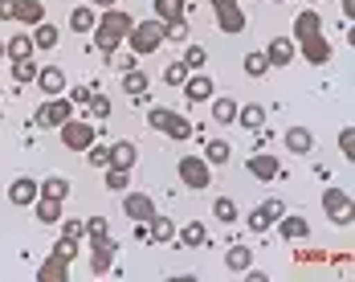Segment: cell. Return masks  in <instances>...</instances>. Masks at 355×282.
<instances>
[{"label": "cell", "mask_w": 355, "mask_h": 282, "mask_svg": "<svg viewBox=\"0 0 355 282\" xmlns=\"http://www.w3.org/2000/svg\"><path fill=\"white\" fill-rule=\"evenodd\" d=\"M131 25H135V17H131V13H123L119 4H114V8H107V13L94 21V29H90V33H94V45H98L103 53H114V49L127 41Z\"/></svg>", "instance_id": "obj_1"}, {"label": "cell", "mask_w": 355, "mask_h": 282, "mask_svg": "<svg viewBox=\"0 0 355 282\" xmlns=\"http://www.w3.org/2000/svg\"><path fill=\"white\" fill-rule=\"evenodd\" d=\"M127 41H131V53H139V58L155 53L164 45V21H135Z\"/></svg>", "instance_id": "obj_2"}, {"label": "cell", "mask_w": 355, "mask_h": 282, "mask_svg": "<svg viewBox=\"0 0 355 282\" xmlns=\"http://www.w3.org/2000/svg\"><path fill=\"white\" fill-rule=\"evenodd\" d=\"M70 115H73V103L66 99V94H53V99H45V103L37 106L33 123L41 127V131H53V127H62Z\"/></svg>", "instance_id": "obj_3"}, {"label": "cell", "mask_w": 355, "mask_h": 282, "mask_svg": "<svg viewBox=\"0 0 355 282\" xmlns=\"http://www.w3.org/2000/svg\"><path fill=\"white\" fill-rule=\"evenodd\" d=\"M176 172H180V180H184L192 192H200V188L213 184V164H209L205 156H184V160L176 164Z\"/></svg>", "instance_id": "obj_4"}, {"label": "cell", "mask_w": 355, "mask_h": 282, "mask_svg": "<svg viewBox=\"0 0 355 282\" xmlns=\"http://www.w3.org/2000/svg\"><path fill=\"white\" fill-rule=\"evenodd\" d=\"M58 135H62V143H66L70 151H86L90 143L98 140L94 123H90V119H73V115L66 119V123H62V127H58Z\"/></svg>", "instance_id": "obj_5"}, {"label": "cell", "mask_w": 355, "mask_h": 282, "mask_svg": "<svg viewBox=\"0 0 355 282\" xmlns=\"http://www.w3.org/2000/svg\"><path fill=\"white\" fill-rule=\"evenodd\" d=\"M213 4V13H216V25L225 29V33H245V13H241V4L237 0H209Z\"/></svg>", "instance_id": "obj_6"}, {"label": "cell", "mask_w": 355, "mask_h": 282, "mask_svg": "<svg viewBox=\"0 0 355 282\" xmlns=\"http://www.w3.org/2000/svg\"><path fill=\"white\" fill-rule=\"evenodd\" d=\"M114 258H119V242L114 238H98V242H90V274H110V266H114Z\"/></svg>", "instance_id": "obj_7"}, {"label": "cell", "mask_w": 355, "mask_h": 282, "mask_svg": "<svg viewBox=\"0 0 355 282\" xmlns=\"http://www.w3.org/2000/svg\"><path fill=\"white\" fill-rule=\"evenodd\" d=\"M245 172L253 180H261V184H274L278 172H282V164H278V156H274V151H257V156H249Z\"/></svg>", "instance_id": "obj_8"}, {"label": "cell", "mask_w": 355, "mask_h": 282, "mask_svg": "<svg viewBox=\"0 0 355 282\" xmlns=\"http://www.w3.org/2000/svg\"><path fill=\"white\" fill-rule=\"evenodd\" d=\"M180 90H184V99H188V103H209V99L216 94V82L209 78V74L192 70L188 78H184V86H180Z\"/></svg>", "instance_id": "obj_9"}, {"label": "cell", "mask_w": 355, "mask_h": 282, "mask_svg": "<svg viewBox=\"0 0 355 282\" xmlns=\"http://www.w3.org/2000/svg\"><path fill=\"white\" fill-rule=\"evenodd\" d=\"M123 213H127L135 225H147V221L155 217V201H151L147 192H127V197H123Z\"/></svg>", "instance_id": "obj_10"}, {"label": "cell", "mask_w": 355, "mask_h": 282, "mask_svg": "<svg viewBox=\"0 0 355 282\" xmlns=\"http://www.w3.org/2000/svg\"><path fill=\"white\" fill-rule=\"evenodd\" d=\"M33 86L45 94V99H53V94H66V70H62V66H41Z\"/></svg>", "instance_id": "obj_11"}, {"label": "cell", "mask_w": 355, "mask_h": 282, "mask_svg": "<svg viewBox=\"0 0 355 282\" xmlns=\"http://www.w3.org/2000/svg\"><path fill=\"white\" fill-rule=\"evenodd\" d=\"M37 282H70V258L49 249V258L37 266Z\"/></svg>", "instance_id": "obj_12"}, {"label": "cell", "mask_w": 355, "mask_h": 282, "mask_svg": "<svg viewBox=\"0 0 355 282\" xmlns=\"http://www.w3.org/2000/svg\"><path fill=\"white\" fill-rule=\"evenodd\" d=\"M37 197H41V180H33V176H17L12 184H8V201H12L17 209L33 205Z\"/></svg>", "instance_id": "obj_13"}, {"label": "cell", "mask_w": 355, "mask_h": 282, "mask_svg": "<svg viewBox=\"0 0 355 282\" xmlns=\"http://www.w3.org/2000/svg\"><path fill=\"white\" fill-rule=\"evenodd\" d=\"M286 213L282 201H266V205H257V209L249 213V229L253 233H266V229H274V221Z\"/></svg>", "instance_id": "obj_14"}, {"label": "cell", "mask_w": 355, "mask_h": 282, "mask_svg": "<svg viewBox=\"0 0 355 282\" xmlns=\"http://www.w3.org/2000/svg\"><path fill=\"white\" fill-rule=\"evenodd\" d=\"M298 49H302V58H306L311 66H327V62H331V45H327V37L322 33L298 37Z\"/></svg>", "instance_id": "obj_15"}, {"label": "cell", "mask_w": 355, "mask_h": 282, "mask_svg": "<svg viewBox=\"0 0 355 282\" xmlns=\"http://www.w3.org/2000/svg\"><path fill=\"white\" fill-rule=\"evenodd\" d=\"M282 143H286L290 156H311V151H315V135H311L306 127H290L282 135Z\"/></svg>", "instance_id": "obj_16"}, {"label": "cell", "mask_w": 355, "mask_h": 282, "mask_svg": "<svg viewBox=\"0 0 355 282\" xmlns=\"http://www.w3.org/2000/svg\"><path fill=\"white\" fill-rule=\"evenodd\" d=\"M37 45H33V33H17L4 41V62H21V58H33Z\"/></svg>", "instance_id": "obj_17"}, {"label": "cell", "mask_w": 355, "mask_h": 282, "mask_svg": "<svg viewBox=\"0 0 355 282\" xmlns=\"http://www.w3.org/2000/svg\"><path fill=\"white\" fill-rule=\"evenodd\" d=\"M266 62H270V70H274V66H290V62H294V41H290V37H274V41L266 45Z\"/></svg>", "instance_id": "obj_18"}, {"label": "cell", "mask_w": 355, "mask_h": 282, "mask_svg": "<svg viewBox=\"0 0 355 282\" xmlns=\"http://www.w3.org/2000/svg\"><path fill=\"white\" fill-rule=\"evenodd\" d=\"M274 225H278L282 242H302V238L311 233V221H306V217H286V213H282V217H278Z\"/></svg>", "instance_id": "obj_19"}, {"label": "cell", "mask_w": 355, "mask_h": 282, "mask_svg": "<svg viewBox=\"0 0 355 282\" xmlns=\"http://www.w3.org/2000/svg\"><path fill=\"white\" fill-rule=\"evenodd\" d=\"M135 160H139V147L131 140H119V143H110V168H135Z\"/></svg>", "instance_id": "obj_20"}, {"label": "cell", "mask_w": 355, "mask_h": 282, "mask_svg": "<svg viewBox=\"0 0 355 282\" xmlns=\"http://www.w3.org/2000/svg\"><path fill=\"white\" fill-rule=\"evenodd\" d=\"M58 41H62V29H58L53 21H41V25H33V45H37V53H49V49H58Z\"/></svg>", "instance_id": "obj_21"}, {"label": "cell", "mask_w": 355, "mask_h": 282, "mask_svg": "<svg viewBox=\"0 0 355 282\" xmlns=\"http://www.w3.org/2000/svg\"><path fill=\"white\" fill-rule=\"evenodd\" d=\"M12 21H21L25 29H33V25H41V21H45V4H41V0H17Z\"/></svg>", "instance_id": "obj_22"}, {"label": "cell", "mask_w": 355, "mask_h": 282, "mask_svg": "<svg viewBox=\"0 0 355 282\" xmlns=\"http://www.w3.org/2000/svg\"><path fill=\"white\" fill-rule=\"evenodd\" d=\"M147 225H151V229H143V238H151V242H159V246L176 238V221H172V217H159V213H155Z\"/></svg>", "instance_id": "obj_23"}, {"label": "cell", "mask_w": 355, "mask_h": 282, "mask_svg": "<svg viewBox=\"0 0 355 282\" xmlns=\"http://www.w3.org/2000/svg\"><path fill=\"white\" fill-rule=\"evenodd\" d=\"M343 209H352V197H347L343 188H335V184H331V188L322 192V213H327V217L335 221V217H339Z\"/></svg>", "instance_id": "obj_24"}, {"label": "cell", "mask_w": 355, "mask_h": 282, "mask_svg": "<svg viewBox=\"0 0 355 282\" xmlns=\"http://www.w3.org/2000/svg\"><path fill=\"white\" fill-rule=\"evenodd\" d=\"M176 238H180V246L184 249H200L205 242H209V229H205L200 221H188L184 229H176Z\"/></svg>", "instance_id": "obj_25"}, {"label": "cell", "mask_w": 355, "mask_h": 282, "mask_svg": "<svg viewBox=\"0 0 355 282\" xmlns=\"http://www.w3.org/2000/svg\"><path fill=\"white\" fill-rule=\"evenodd\" d=\"M33 209H37V221H41V225H58V221L66 217V213H62V201H53V197H37Z\"/></svg>", "instance_id": "obj_26"}, {"label": "cell", "mask_w": 355, "mask_h": 282, "mask_svg": "<svg viewBox=\"0 0 355 282\" xmlns=\"http://www.w3.org/2000/svg\"><path fill=\"white\" fill-rule=\"evenodd\" d=\"M37 70H41V66H37L33 58H21V62H12V82H17L12 90H25V86H33V82H37Z\"/></svg>", "instance_id": "obj_27"}, {"label": "cell", "mask_w": 355, "mask_h": 282, "mask_svg": "<svg viewBox=\"0 0 355 282\" xmlns=\"http://www.w3.org/2000/svg\"><path fill=\"white\" fill-rule=\"evenodd\" d=\"M225 266H229L233 274H241V270H249V266H253V249H249V246H241V242H237V246H229V249H225Z\"/></svg>", "instance_id": "obj_28"}, {"label": "cell", "mask_w": 355, "mask_h": 282, "mask_svg": "<svg viewBox=\"0 0 355 282\" xmlns=\"http://www.w3.org/2000/svg\"><path fill=\"white\" fill-rule=\"evenodd\" d=\"M311 33H322V17L315 8H302L294 17V37H311Z\"/></svg>", "instance_id": "obj_29"}, {"label": "cell", "mask_w": 355, "mask_h": 282, "mask_svg": "<svg viewBox=\"0 0 355 282\" xmlns=\"http://www.w3.org/2000/svg\"><path fill=\"white\" fill-rule=\"evenodd\" d=\"M155 21H172V17H188V0H151Z\"/></svg>", "instance_id": "obj_30"}, {"label": "cell", "mask_w": 355, "mask_h": 282, "mask_svg": "<svg viewBox=\"0 0 355 282\" xmlns=\"http://www.w3.org/2000/svg\"><path fill=\"white\" fill-rule=\"evenodd\" d=\"M209 103H213V119H216V127H229V123H237V103H233V99H225V94H220V99H209Z\"/></svg>", "instance_id": "obj_31"}, {"label": "cell", "mask_w": 355, "mask_h": 282, "mask_svg": "<svg viewBox=\"0 0 355 282\" xmlns=\"http://www.w3.org/2000/svg\"><path fill=\"white\" fill-rule=\"evenodd\" d=\"M237 123H241L245 131H261V123H266V106H257V103L237 106Z\"/></svg>", "instance_id": "obj_32"}, {"label": "cell", "mask_w": 355, "mask_h": 282, "mask_svg": "<svg viewBox=\"0 0 355 282\" xmlns=\"http://www.w3.org/2000/svg\"><path fill=\"white\" fill-rule=\"evenodd\" d=\"M213 217L220 221V225H233V221H241L237 201H233V197H216V201H213Z\"/></svg>", "instance_id": "obj_33"}, {"label": "cell", "mask_w": 355, "mask_h": 282, "mask_svg": "<svg viewBox=\"0 0 355 282\" xmlns=\"http://www.w3.org/2000/svg\"><path fill=\"white\" fill-rule=\"evenodd\" d=\"M188 33H192L188 17H172V21H164V41H176V45H184V41H188Z\"/></svg>", "instance_id": "obj_34"}, {"label": "cell", "mask_w": 355, "mask_h": 282, "mask_svg": "<svg viewBox=\"0 0 355 282\" xmlns=\"http://www.w3.org/2000/svg\"><path fill=\"white\" fill-rule=\"evenodd\" d=\"M147 86H151V78L143 70H127L123 74V90L131 94V99H139V94H147Z\"/></svg>", "instance_id": "obj_35"}, {"label": "cell", "mask_w": 355, "mask_h": 282, "mask_svg": "<svg viewBox=\"0 0 355 282\" xmlns=\"http://www.w3.org/2000/svg\"><path fill=\"white\" fill-rule=\"evenodd\" d=\"M41 197L66 201V197H70V180H66V176H45V180H41Z\"/></svg>", "instance_id": "obj_36"}, {"label": "cell", "mask_w": 355, "mask_h": 282, "mask_svg": "<svg viewBox=\"0 0 355 282\" xmlns=\"http://www.w3.org/2000/svg\"><path fill=\"white\" fill-rule=\"evenodd\" d=\"M176 115L180 110H172V106H151V110H147V123H151L155 131H168V127L176 123Z\"/></svg>", "instance_id": "obj_37"}, {"label": "cell", "mask_w": 355, "mask_h": 282, "mask_svg": "<svg viewBox=\"0 0 355 282\" xmlns=\"http://www.w3.org/2000/svg\"><path fill=\"white\" fill-rule=\"evenodd\" d=\"M94 21H98V17H94V8H86V4L70 13V29H73V33H90V29H94Z\"/></svg>", "instance_id": "obj_38"}, {"label": "cell", "mask_w": 355, "mask_h": 282, "mask_svg": "<svg viewBox=\"0 0 355 282\" xmlns=\"http://www.w3.org/2000/svg\"><path fill=\"white\" fill-rule=\"evenodd\" d=\"M229 156H233V147H229L225 140H213L209 147H205V160L216 164V168H225V164H229Z\"/></svg>", "instance_id": "obj_39"}, {"label": "cell", "mask_w": 355, "mask_h": 282, "mask_svg": "<svg viewBox=\"0 0 355 282\" xmlns=\"http://www.w3.org/2000/svg\"><path fill=\"white\" fill-rule=\"evenodd\" d=\"M127 184H131V172H127V168H110L107 164V188L110 192H127Z\"/></svg>", "instance_id": "obj_40"}, {"label": "cell", "mask_w": 355, "mask_h": 282, "mask_svg": "<svg viewBox=\"0 0 355 282\" xmlns=\"http://www.w3.org/2000/svg\"><path fill=\"white\" fill-rule=\"evenodd\" d=\"M110 115V99L107 94H90V103H86V119H107Z\"/></svg>", "instance_id": "obj_41"}, {"label": "cell", "mask_w": 355, "mask_h": 282, "mask_svg": "<svg viewBox=\"0 0 355 282\" xmlns=\"http://www.w3.org/2000/svg\"><path fill=\"white\" fill-rule=\"evenodd\" d=\"M62 238L82 242V238H86V221H82V217H62Z\"/></svg>", "instance_id": "obj_42"}, {"label": "cell", "mask_w": 355, "mask_h": 282, "mask_svg": "<svg viewBox=\"0 0 355 282\" xmlns=\"http://www.w3.org/2000/svg\"><path fill=\"white\" fill-rule=\"evenodd\" d=\"M205 62H209V49H205V45H188V49H184V66H188V70H200Z\"/></svg>", "instance_id": "obj_43"}, {"label": "cell", "mask_w": 355, "mask_h": 282, "mask_svg": "<svg viewBox=\"0 0 355 282\" xmlns=\"http://www.w3.org/2000/svg\"><path fill=\"white\" fill-rule=\"evenodd\" d=\"M110 225L107 217H86V242H98V238H107Z\"/></svg>", "instance_id": "obj_44"}, {"label": "cell", "mask_w": 355, "mask_h": 282, "mask_svg": "<svg viewBox=\"0 0 355 282\" xmlns=\"http://www.w3.org/2000/svg\"><path fill=\"white\" fill-rule=\"evenodd\" d=\"M245 74H249V78H261V74H270L266 53H245Z\"/></svg>", "instance_id": "obj_45"}, {"label": "cell", "mask_w": 355, "mask_h": 282, "mask_svg": "<svg viewBox=\"0 0 355 282\" xmlns=\"http://www.w3.org/2000/svg\"><path fill=\"white\" fill-rule=\"evenodd\" d=\"M86 160H90L94 168H107V164H110V147H103V143L94 140L90 147H86Z\"/></svg>", "instance_id": "obj_46"}, {"label": "cell", "mask_w": 355, "mask_h": 282, "mask_svg": "<svg viewBox=\"0 0 355 282\" xmlns=\"http://www.w3.org/2000/svg\"><path fill=\"white\" fill-rule=\"evenodd\" d=\"M188 66H184V62H172V66H168V70H164V82H168V86H184V78H188Z\"/></svg>", "instance_id": "obj_47"}, {"label": "cell", "mask_w": 355, "mask_h": 282, "mask_svg": "<svg viewBox=\"0 0 355 282\" xmlns=\"http://www.w3.org/2000/svg\"><path fill=\"white\" fill-rule=\"evenodd\" d=\"M107 58L114 62V70H119V74L135 70V62H139V53H119V49H114V53H107Z\"/></svg>", "instance_id": "obj_48"}, {"label": "cell", "mask_w": 355, "mask_h": 282, "mask_svg": "<svg viewBox=\"0 0 355 282\" xmlns=\"http://www.w3.org/2000/svg\"><path fill=\"white\" fill-rule=\"evenodd\" d=\"M164 135H172V140H188V135H192V123H188V119H184V115H176V123H172V127H168V131H164Z\"/></svg>", "instance_id": "obj_49"}, {"label": "cell", "mask_w": 355, "mask_h": 282, "mask_svg": "<svg viewBox=\"0 0 355 282\" xmlns=\"http://www.w3.org/2000/svg\"><path fill=\"white\" fill-rule=\"evenodd\" d=\"M339 151H343L347 160H355V131H352V123L339 131Z\"/></svg>", "instance_id": "obj_50"}, {"label": "cell", "mask_w": 355, "mask_h": 282, "mask_svg": "<svg viewBox=\"0 0 355 282\" xmlns=\"http://www.w3.org/2000/svg\"><path fill=\"white\" fill-rule=\"evenodd\" d=\"M90 94H94V90H90V86L82 82V86H73V90L66 94V99H70V103H78V106H86V103H90Z\"/></svg>", "instance_id": "obj_51"}, {"label": "cell", "mask_w": 355, "mask_h": 282, "mask_svg": "<svg viewBox=\"0 0 355 282\" xmlns=\"http://www.w3.org/2000/svg\"><path fill=\"white\" fill-rule=\"evenodd\" d=\"M53 254H62V258H78V242H73V238H62V242H58V246H53Z\"/></svg>", "instance_id": "obj_52"}, {"label": "cell", "mask_w": 355, "mask_h": 282, "mask_svg": "<svg viewBox=\"0 0 355 282\" xmlns=\"http://www.w3.org/2000/svg\"><path fill=\"white\" fill-rule=\"evenodd\" d=\"M12 13H17V0H0V21H12Z\"/></svg>", "instance_id": "obj_53"}, {"label": "cell", "mask_w": 355, "mask_h": 282, "mask_svg": "<svg viewBox=\"0 0 355 282\" xmlns=\"http://www.w3.org/2000/svg\"><path fill=\"white\" fill-rule=\"evenodd\" d=\"M343 17H347V25L355 21V0H343Z\"/></svg>", "instance_id": "obj_54"}, {"label": "cell", "mask_w": 355, "mask_h": 282, "mask_svg": "<svg viewBox=\"0 0 355 282\" xmlns=\"http://www.w3.org/2000/svg\"><path fill=\"white\" fill-rule=\"evenodd\" d=\"M241 274H245L249 282H266V274H261V270H253V266H249V270H241Z\"/></svg>", "instance_id": "obj_55"}, {"label": "cell", "mask_w": 355, "mask_h": 282, "mask_svg": "<svg viewBox=\"0 0 355 282\" xmlns=\"http://www.w3.org/2000/svg\"><path fill=\"white\" fill-rule=\"evenodd\" d=\"M94 4H98V8H114V4H119V0H94Z\"/></svg>", "instance_id": "obj_56"}, {"label": "cell", "mask_w": 355, "mask_h": 282, "mask_svg": "<svg viewBox=\"0 0 355 282\" xmlns=\"http://www.w3.org/2000/svg\"><path fill=\"white\" fill-rule=\"evenodd\" d=\"M0 62H4V41H0Z\"/></svg>", "instance_id": "obj_57"}, {"label": "cell", "mask_w": 355, "mask_h": 282, "mask_svg": "<svg viewBox=\"0 0 355 282\" xmlns=\"http://www.w3.org/2000/svg\"><path fill=\"white\" fill-rule=\"evenodd\" d=\"M0 94H4V86H0Z\"/></svg>", "instance_id": "obj_58"}, {"label": "cell", "mask_w": 355, "mask_h": 282, "mask_svg": "<svg viewBox=\"0 0 355 282\" xmlns=\"http://www.w3.org/2000/svg\"><path fill=\"white\" fill-rule=\"evenodd\" d=\"M311 4H319V0H311Z\"/></svg>", "instance_id": "obj_59"}]
</instances>
